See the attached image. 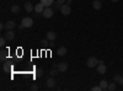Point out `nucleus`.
<instances>
[{"mask_svg":"<svg viewBox=\"0 0 123 91\" xmlns=\"http://www.w3.org/2000/svg\"><path fill=\"white\" fill-rule=\"evenodd\" d=\"M57 54L60 55V57L65 55V54H67V48H65V47H59V48L57 49Z\"/></svg>","mask_w":123,"mask_h":91,"instance_id":"obj_13","label":"nucleus"},{"mask_svg":"<svg viewBox=\"0 0 123 91\" xmlns=\"http://www.w3.org/2000/svg\"><path fill=\"white\" fill-rule=\"evenodd\" d=\"M35 75H36V78H41V76H43V70H42V69H37Z\"/></svg>","mask_w":123,"mask_h":91,"instance_id":"obj_20","label":"nucleus"},{"mask_svg":"<svg viewBox=\"0 0 123 91\" xmlns=\"http://www.w3.org/2000/svg\"><path fill=\"white\" fill-rule=\"evenodd\" d=\"M122 76H123V75H122Z\"/></svg>","mask_w":123,"mask_h":91,"instance_id":"obj_33","label":"nucleus"},{"mask_svg":"<svg viewBox=\"0 0 123 91\" xmlns=\"http://www.w3.org/2000/svg\"><path fill=\"white\" fill-rule=\"evenodd\" d=\"M111 1H112V3H117V1H118V0H111Z\"/></svg>","mask_w":123,"mask_h":91,"instance_id":"obj_31","label":"nucleus"},{"mask_svg":"<svg viewBox=\"0 0 123 91\" xmlns=\"http://www.w3.org/2000/svg\"><path fill=\"white\" fill-rule=\"evenodd\" d=\"M21 25L25 27V28H28L33 25V20L31 18V17H24L22 18V21H21Z\"/></svg>","mask_w":123,"mask_h":91,"instance_id":"obj_3","label":"nucleus"},{"mask_svg":"<svg viewBox=\"0 0 123 91\" xmlns=\"http://www.w3.org/2000/svg\"><path fill=\"white\" fill-rule=\"evenodd\" d=\"M6 57H7V50H1V52H0V60H1V62H4V60L6 59Z\"/></svg>","mask_w":123,"mask_h":91,"instance_id":"obj_17","label":"nucleus"},{"mask_svg":"<svg viewBox=\"0 0 123 91\" xmlns=\"http://www.w3.org/2000/svg\"><path fill=\"white\" fill-rule=\"evenodd\" d=\"M92 91H102V87H101L100 85H97V86H94V87H92Z\"/></svg>","mask_w":123,"mask_h":91,"instance_id":"obj_24","label":"nucleus"},{"mask_svg":"<svg viewBox=\"0 0 123 91\" xmlns=\"http://www.w3.org/2000/svg\"><path fill=\"white\" fill-rule=\"evenodd\" d=\"M31 90H38V85L37 84H33L32 86H31Z\"/></svg>","mask_w":123,"mask_h":91,"instance_id":"obj_27","label":"nucleus"},{"mask_svg":"<svg viewBox=\"0 0 123 91\" xmlns=\"http://www.w3.org/2000/svg\"><path fill=\"white\" fill-rule=\"evenodd\" d=\"M55 38H57V33H55V32H53V31H49V32H47V39H48V41L53 42Z\"/></svg>","mask_w":123,"mask_h":91,"instance_id":"obj_11","label":"nucleus"},{"mask_svg":"<svg viewBox=\"0 0 123 91\" xmlns=\"http://www.w3.org/2000/svg\"><path fill=\"white\" fill-rule=\"evenodd\" d=\"M25 10H26L27 12H31L32 10H35V7H33V5L31 4V3H26L25 4Z\"/></svg>","mask_w":123,"mask_h":91,"instance_id":"obj_15","label":"nucleus"},{"mask_svg":"<svg viewBox=\"0 0 123 91\" xmlns=\"http://www.w3.org/2000/svg\"><path fill=\"white\" fill-rule=\"evenodd\" d=\"M5 38L7 39V41H12V39L15 38V32H14V30H7V31L5 32Z\"/></svg>","mask_w":123,"mask_h":91,"instance_id":"obj_6","label":"nucleus"},{"mask_svg":"<svg viewBox=\"0 0 123 91\" xmlns=\"http://www.w3.org/2000/svg\"><path fill=\"white\" fill-rule=\"evenodd\" d=\"M113 81H115V83H118L119 85H123V76H121V75H115V76H113Z\"/></svg>","mask_w":123,"mask_h":91,"instance_id":"obj_14","label":"nucleus"},{"mask_svg":"<svg viewBox=\"0 0 123 91\" xmlns=\"http://www.w3.org/2000/svg\"><path fill=\"white\" fill-rule=\"evenodd\" d=\"M106 70H107V68H106V65H105L104 63H100V64L97 65V73H98V74H105Z\"/></svg>","mask_w":123,"mask_h":91,"instance_id":"obj_9","label":"nucleus"},{"mask_svg":"<svg viewBox=\"0 0 123 91\" xmlns=\"http://www.w3.org/2000/svg\"><path fill=\"white\" fill-rule=\"evenodd\" d=\"M57 3H58V4H60V5H63V4H65V3H67V0H57Z\"/></svg>","mask_w":123,"mask_h":91,"instance_id":"obj_28","label":"nucleus"},{"mask_svg":"<svg viewBox=\"0 0 123 91\" xmlns=\"http://www.w3.org/2000/svg\"><path fill=\"white\" fill-rule=\"evenodd\" d=\"M53 15H54V11H53V9H50V6L44 7L43 12H42V16H43L44 18H50Z\"/></svg>","mask_w":123,"mask_h":91,"instance_id":"obj_1","label":"nucleus"},{"mask_svg":"<svg viewBox=\"0 0 123 91\" xmlns=\"http://www.w3.org/2000/svg\"><path fill=\"white\" fill-rule=\"evenodd\" d=\"M92 7L95 10H100L102 7V1L101 0H92Z\"/></svg>","mask_w":123,"mask_h":91,"instance_id":"obj_10","label":"nucleus"},{"mask_svg":"<svg viewBox=\"0 0 123 91\" xmlns=\"http://www.w3.org/2000/svg\"><path fill=\"white\" fill-rule=\"evenodd\" d=\"M57 69H58L59 73L67 72V69H68V63H67V62H60V63L57 65Z\"/></svg>","mask_w":123,"mask_h":91,"instance_id":"obj_5","label":"nucleus"},{"mask_svg":"<svg viewBox=\"0 0 123 91\" xmlns=\"http://www.w3.org/2000/svg\"><path fill=\"white\" fill-rule=\"evenodd\" d=\"M54 7H55V10H60L62 5H60V4H58V3H55V4H54Z\"/></svg>","mask_w":123,"mask_h":91,"instance_id":"obj_26","label":"nucleus"},{"mask_svg":"<svg viewBox=\"0 0 123 91\" xmlns=\"http://www.w3.org/2000/svg\"><path fill=\"white\" fill-rule=\"evenodd\" d=\"M20 10H21V9H20L18 5H12V6H11V12H12V14H18Z\"/></svg>","mask_w":123,"mask_h":91,"instance_id":"obj_19","label":"nucleus"},{"mask_svg":"<svg viewBox=\"0 0 123 91\" xmlns=\"http://www.w3.org/2000/svg\"><path fill=\"white\" fill-rule=\"evenodd\" d=\"M98 64V59L96 57H90L87 60H86V65L89 68H95L96 65Z\"/></svg>","mask_w":123,"mask_h":91,"instance_id":"obj_2","label":"nucleus"},{"mask_svg":"<svg viewBox=\"0 0 123 91\" xmlns=\"http://www.w3.org/2000/svg\"><path fill=\"white\" fill-rule=\"evenodd\" d=\"M5 43H6V38H5V37H1V38H0V46L4 47Z\"/></svg>","mask_w":123,"mask_h":91,"instance_id":"obj_22","label":"nucleus"},{"mask_svg":"<svg viewBox=\"0 0 123 91\" xmlns=\"http://www.w3.org/2000/svg\"><path fill=\"white\" fill-rule=\"evenodd\" d=\"M67 4H68V5H70V4H71V0H67Z\"/></svg>","mask_w":123,"mask_h":91,"instance_id":"obj_30","label":"nucleus"},{"mask_svg":"<svg viewBox=\"0 0 123 91\" xmlns=\"http://www.w3.org/2000/svg\"><path fill=\"white\" fill-rule=\"evenodd\" d=\"M116 89V83H112V84H108V89L107 90H110V91H113Z\"/></svg>","mask_w":123,"mask_h":91,"instance_id":"obj_21","label":"nucleus"},{"mask_svg":"<svg viewBox=\"0 0 123 91\" xmlns=\"http://www.w3.org/2000/svg\"><path fill=\"white\" fill-rule=\"evenodd\" d=\"M16 27V24L14 22V21H7L6 24H5V27H4V30H14Z\"/></svg>","mask_w":123,"mask_h":91,"instance_id":"obj_12","label":"nucleus"},{"mask_svg":"<svg viewBox=\"0 0 123 91\" xmlns=\"http://www.w3.org/2000/svg\"><path fill=\"white\" fill-rule=\"evenodd\" d=\"M57 72H58V69H52L49 72V75L50 76H54V75H57Z\"/></svg>","mask_w":123,"mask_h":91,"instance_id":"obj_23","label":"nucleus"},{"mask_svg":"<svg viewBox=\"0 0 123 91\" xmlns=\"http://www.w3.org/2000/svg\"><path fill=\"white\" fill-rule=\"evenodd\" d=\"M41 43H42L43 46H46V44L48 43V39H42V41H41Z\"/></svg>","mask_w":123,"mask_h":91,"instance_id":"obj_29","label":"nucleus"},{"mask_svg":"<svg viewBox=\"0 0 123 91\" xmlns=\"http://www.w3.org/2000/svg\"><path fill=\"white\" fill-rule=\"evenodd\" d=\"M46 86H47L48 89H52V87H54V86H55V80H54V78H53V76H50V78H48V79H47V81H46Z\"/></svg>","mask_w":123,"mask_h":91,"instance_id":"obj_7","label":"nucleus"},{"mask_svg":"<svg viewBox=\"0 0 123 91\" xmlns=\"http://www.w3.org/2000/svg\"><path fill=\"white\" fill-rule=\"evenodd\" d=\"M60 12L63 14V15H69L70 12H71V9H70V5H68V4H63L62 5V7H60Z\"/></svg>","mask_w":123,"mask_h":91,"instance_id":"obj_4","label":"nucleus"},{"mask_svg":"<svg viewBox=\"0 0 123 91\" xmlns=\"http://www.w3.org/2000/svg\"><path fill=\"white\" fill-rule=\"evenodd\" d=\"M4 70L5 72H7V70H10V65L7 63H4Z\"/></svg>","mask_w":123,"mask_h":91,"instance_id":"obj_25","label":"nucleus"},{"mask_svg":"<svg viewBox=\"0 0 123 91\" xmlns=\"http://www.w3.org/2000/svg\"><path fill=\"white\" fill-rule=\"evenodd\" d=\"M44 5L42 4V3H39V4H36V6H35V11H36V14H42L43 12V10H44Z\"/></svg>","mask_w":123,"mask_h":91,"instance_id":"obj_8","label":"nucleus"},{"mask_svg":"<svg viewBox=\"0 0 123 91\" xmlns=\"http://www.w3.org/2000/svg\"><path fill=\"white\" fill-rule=\"evenodd\" d=\"M101 1H102V0H101Z\"/></svg>","mask_w":123,"mask_h":91,"instance_id":"obj_32","label":"nucleus"},{"mask_svg":"<svg viewBox=\"0 0 123 91\" xmlns=\"http://www.w3.org/2000/svg\"><path fill=\"white\" fill-rule=\"evenodd\" d=\"M41 3H42V4L47 7V6L53 5V4H54V0H41Z\"/></svg>","mask_w":123,"mask_h":91,"instance_id":"obj_16","label":"nucleus"},{"mask_svg":"<svg viewBox=\"0 0 123 91\" xmlns=\"http://www.w3.org/2000/svg\"><path fill=\"white\" fill-rule=\"evenodd\" d=\"M100 86L102 87V90H107L108 89V83L106 81V80H101V81H100Z\"/></svg>","mask_w":123,"mask_h":91,"instance_id":"obj_18","label":"nucleus"}]
</instances>
